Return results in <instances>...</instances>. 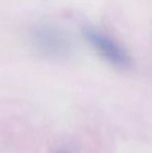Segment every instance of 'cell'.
Wrapping results in <instances>:
<instances>
[{
	"label": "cell",
	"instance_id": "1",
	"mask_svg": "<svg viewBox=\"0 0 152 153\" xmlns=\"http://www.w3.org/2000/svg\"><path fill=\"white\" fill-rule=\"evenodd\" d=\"M82 36L87 44L113 67L120 70H129L132 68V57L114 38L93 27L82 28Z\"/></svg>",
	"mask_w": 152,
	"mask_h": 153
},
{
	"label": "cell",
	"instance_id": "2",
	"mask_svg": "<svg viewBox=\"0 0 152 153\" xmlns=\"http://www.w3.org/2000/svg\"><path fill=\"white\" fill-rule=\"evenodd\" d=\"M33 46L51 57H65L71 52V42L59 28L49 24H41L31 31Z\"/></svg>",
	"mask_w": 152,
	"mask_h": 153
}]
</instances>
